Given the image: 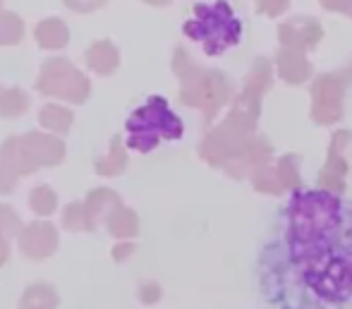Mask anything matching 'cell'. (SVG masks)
Wrapping results in <instances>:
<instances>
[{"mask_svg": "<svg viewBox=\"0 0 352 309\" xmlns=\"http://www.w3.org/2000/svg\"><path fill=\"white\" fill-rule=\"evenodd\" d=\"M10 259V242H3L0 240V266Z\"/></svg>", "mask_w": 352, "mask_h": 309, "instance_id": "cell-22", "label": "cell"}, {"mask_svg": "<svg viewBox=\"0 0 352 309\" xmlns=\"http://www.w3.org/2000/svg\"><path fill=\"white\" fill-rule=\"evenodd\" d=\"M58 307V292L46 283H34L24 290L19 309H56Z\"/></svg>", "mask_w": 352, "mask_h": 309, "instance_id": "cell-12", "label": "cell"}, {"mask_svg": "<svg viewBox=\"0 0 352 309\" xmlns=\"http://www.w3.org/2000/svg\"><path fill=\"white\" fill-rule=\"evenodd\" d=\"M24 19L19 17L17 12H10V10H3L0 12V46H14L24 39Z\"/></svg>", "mask_w": 352, "mask_h": 309, "instance_id": "cell-16", "label": "cell"}, {"mask_svg": "<svg viewBox=\"0 0 352 309\" xmlns=\"http://www.w3.org/2000/svg\"><path fill=\"white\" fill-rule=\"evenodd\" d=\"M17 178H19L17 173H14L12 168L3 161V156H0V194L14 192V187H17Z\"/></svg>", "mask_w": 352, "mask_h": 309, "instance_id": "cell-20", "label": "cell"}, {"mask_svg": "<svg viewBox=\"0 0 352 309\" xmlns=\"http://www.w3.org/2000/svg\"><path fill=\"white\" fill-rule=\"evenodd\" d=\"M22 142L38 168H53L65 158V144L48 132H27Z\"/></svg>", "mask_w": 352, "mask_h": 309, "instance_id": "cell-6", "label": "cell"}, {"mask_svg": "<svg viewBox=\"0 0 352 309\" xmlns=\"http://www.w3.org/2000/svg\"><path fill=\"white\" fill-rule=\"evenodd\" d=\"M63 228L70 233H94L96 231V223L89 216L87 204L84 202H72L63 211Z\"/></svg>", "mask_w": 352, "mask_h": 309, "instance_id": "cell-13", "label": "cell"}, {"mask_svg": "<svg viewBox=\"0 0 352 309\" xmlns=\"http://www.w3.org/2000/svg\"><path fill=\"white\" fill-rule=\"evenodd\" d=\"M29 206H32V211L38 213V216H51L58 209V194L48 185H38L29 192Z\"/></svg>", "mask_w": 352, "mask_h": 309, "instance_id": "cell-17", "label": "cell"}, {"mask_svg": "<svg viewBox=\"0 0 352 309\" xmlns=\"http://www.w3.org/2000/svg\"><path fill=\"white\" fill-rule=\"evenodd\" d=\"M17 237H19V249L29 259H46L58 249V231L48 221L29 223V226L22 228V233Z\"/></svg>", "mask_w": 352, "mask_h": 309, "instance_id": "cell-5", "label": "cell"}, {"mask_svg": "<svg viewBox=\"0 0 352 309\" xmlns=\"http://www.w3.org/2000/svg\"><path fill=\"white\" fill-rule=\"evenodd\" d=\"M22 233V221L19 216L8 206V204H0V240L10 242L14 235Z\"/></svg>", "mask_w": 352, "mask_h": 309, "instance_id": "cell-19", "label": "cell"}, {"mask_svg": "<svg viewBox=\"0 0 352 309\" xmlns=\"http://www.w3.org/2000/svg\"><path fill=\"white\" fill-rule=\"evenodd\" d=\"M182 120L168 108V101L161 96H151L142 108H137L127 120V134H130V149L135 151H151L163 139L182 137Z\"/></svg>", "mask_w": 352, "mask_h": 309, "instance_id": "cell-3", "label": "cell"}, {"mask_svg": "<svg viewBox=\"0 0 352 309\" xmlns=\"http://www.w3.org/2000/svg\"><path fill=\"white\" fill-rule=\"evenodd\" d=\"M0 92H3V89H0Z\"/></svg>", "mask_w": 352, "mask_h": 309, "instance_id": "cell-25", "label": "cell"}, {"mask_svg": "<svg viewBox=\"0 0 352 309\" xmlns=\"http://www.w3.org/2000/svg\"><path fill=\"white\" fill-rule=\"evenodd\" d=\"M29 94L19 87H10L0 92V118H19L29 111Z\"/></svg>", "mask_w": 352, "mask_h": 309, "instance_id": "cell-14", "label": "cell"}, {"mask_svg": "<svg viewBox=\"0 0 352 309\" xmlns=\"http://www.w3.org/2000/svg\"><path fill=\"white\" fill-rule=\"evenodd\" d=\"M185 36L204 48L206 56H223L240 46L245 22L230 0H201L185 22Z\"/></svg>", "mask_w": 352, "mask_h": 309, "instance_id": "cell-2", "label": "cell"}, {"mask_svg": "<svg viewBox=\"0 0 352 309\" xmlns=\"http://www.w3.org/2000/svg\"><path fill=\"white\" fill-rule=\"evenodd\" d=\"M254 281L269 309H352V199L292 189L261 237Z\"/></svg>", "mask_w": 352, "mask_h": 309, "instance_id": "cell-1", "label": "cell"}, {"mask_svg": "<svg viewBox=\"0 0 352 309\" xmlns=\"http://www.w3.org/2000/svg\"><path fill=\"white\" fill-rule=\"evenodd\" d=\"M38 122H41L43 129H51V134H65L70 132L74 116L70 108L58 106V103H46L38 113Z\"/></svg>", "mask_w": 352, "mask_h": 309, "instance_id": "cell-11", "label": "cell"}, {"mask_svg": "<svg viewBox=\"0 0 352 309\" xmlns=\"http://www.w3.org/2000/svg\"><path fill=\"white\" fill-rule=\"evenodd\" d=\"M84 61H87L91 72L106 77V74L116 72L118 63H120V56H118V48L113 46L111 41H94L91 46L87 48V53H84Z\"/></svg>", "mask_w": 352, "mask_h": 309, "instance_id": "cell-8", "label": "cell"}, {"mask_svg": "<svg viewBox=\"0 0 352 309\" xmlns=\"http://www.w3.org/2000/svg\"><path fill=\"white\" fill-rule=\"evenodd\" d=\"M84 204H87L89 216L94 218L96 226H98L101 218H106L108 221V216H111L116 209H120V199H118V194L111 192V189H106V187L91 189V192L87 194V199H84Z\"/></svg>", "mask_w": 352, "mask_h": 309, "instance_id": "cell-10", "label": "cell"}, {"mask_svg": "<svg viewBox=\"0 0 352 309\" xmlns=\"http://www.w3.org/2000/svg\"><path fill=\"white\" fill-rule=\"evenodd\" d=\"M34 39L43 51H60L70 43V29L60 17H46L36 24Z\"/></svg>", "mask_w": 352, "mask_h": 309, "instance_id": "cell-7", "label": "cell"}, {"mask_svg": "<svg viewBox=\"0 0 352 309\" xmlns=\"http://www.w3.org/2000/svg\"><path fill=\"white\" fill-rule=\"evenodd\" d=\"M125 163H127V153H125V147H122V139L120 137H113L108 156L98 158L94 168H96L98 175H118V173H122Z\"/></svg>", "mask_w": 352, "mask_h": 309, "instance_id": "cell-15", "label": "cell"}, {"mask_svg": "<svg viewBox=\"0 0 352 309\" xmlns=\"http://www.w3.org/2000/svg\"><path fill=\"white\" fill-rule=\"evenodd\" d=\"M36 92L67 103H84L91 94V82L67 58H48L38 72Z\"/></svg>", "mask_w": 352, "mask_h": 309, "instance_id": "cell-4", "label": "cell"}, {"mask_svg": "<svg viewBox=\"0 0 352 309\" xmlns=\"http://www.w3.org/2000/svg\"><path fill=\"white\" fill-rule=\"evenodd\" d=\"M127 252H132V247H130V245H122V247H118V249H116V259H122Z\"/></svg>", "mask_w": 352, "mask_h": 309, "instance_id": "cell-23", "label": "cell"}, {"mask_svg": "<svg viewBox=\"0 0 352 309\" xmlns=\"http://www.w3.org/2000/svg\"><path fill=\"white\" fill-rule=\"evenodd\" d=\"M106 223H108L111 235H116V237H127L137 233V218H135V213L127 211V209H116V211L108 216Z\"/></svg>", "mask_w": 352, "mask_h": 309, "instance_id": "cell-18", "label": "cell"}, {"mask_svg": "<svg viewBox=\"0 0 352 309\" xmlns=\"http://www.w3.org/2000/svg\"><path fill=\"white\" fill-rule=\"evenodd\" d=\"M0 156L3 161L12 168L17 175H32L38 171V166L34 163V158L29 156V151L24 149L22 137H8L0 147Z\"/></svg>", "mask_w": 352, "mask_h": 309, "instance_id": "cell-9", "label": "cell"}, {"mask_svg": "<svg viewBox=\"0 0 352 309\" xmlns=\"http://www.w3.org/2000/svg\"><path fill=\"white\" fill-rule=\"evenodd\" d=\"M0 12H3V0H0Z\"/></svg>", "mask_w": 352, "mask_h": 309, "instance_id": "cell-24", "label": "cell"}, {"mask_svg": "<svg viewBox=\"0 0 352 309\" xmlns=\"http://www.w3.org/2000/svg\"><path fill=\"white\" fill-rule=\"evenodd\" d=\"M65 8L74 10V12H94V10L103 8L106 0H63Z\"/></svg>", "mask_w": 352, "mask_h": 309, "instance_id": "cell-21", "label": "cell"}]
</instances>
